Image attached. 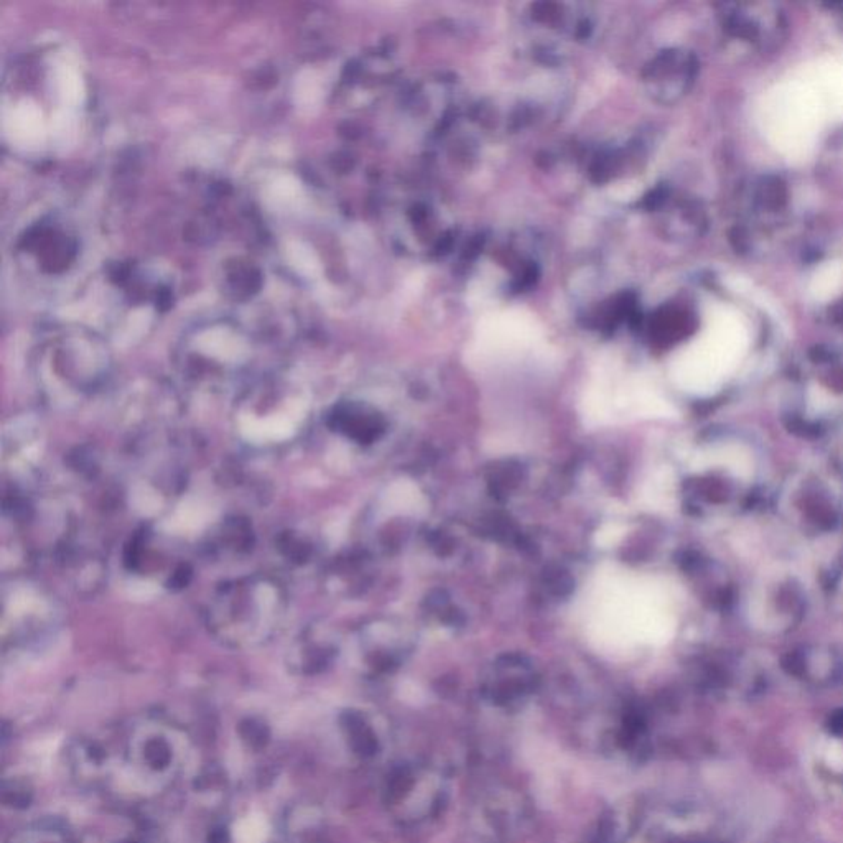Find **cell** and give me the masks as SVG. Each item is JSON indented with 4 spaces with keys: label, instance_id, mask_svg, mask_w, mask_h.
<instances>
[{
    "label": "cell",
    "instance_id": "obj_1",
    "mask_svg": "<svg viewBox=\"0 0 843 843\" xmlns=\"http://www.w3.org/2000/svg\"><path fill=\"white\" fill-rule=\"evenodd\" d=\"M289 592L270 574H246L211 590L203 606L208 633L229 649L249 651L270 643L284 628Z\"/></svg>",
    "mask_w": 843,
    "mask_h": 843
},
{
    "label": "cell",
    "instance_id": "obj_2",
    "mask_svg": "<svg viewBox=\"0 0 843 843\" xmlns=\"http://www.w3.org/2000/svg\"><path fill=\"white\" fill-rule=\"evenodd\" d=\"M36 361V382L45 402L71 409L95 396L111 376V358L91 338L60 340L48 344Z\"/></svg>",
    "mask_w": 843,
    "mask_h": 843
},
{
    "label": "cell",
    "instance_id": "obj_3",
    "mask_svg": "<svg viewBox=\"0 0 843 843\" xmlns=\"http://www.w3.org/2000/svg\"><path fill=\"white\" fill-rule=\"evenodd\" d=\"M748 346V328L740 315L732 310H718L710 320L706 333L674 362V378L684 391L710 396L736 370Z\"/></svg>",
    "mask_w": 843,
    "mask_h": 843
},
{
    "label": "cell",
    "instance_id": "obj_4",
    "mask_svg": "<svg viewBox=\"0 0 843 843\" xmlns=\"http://www.w3.org/2000/svg\"><path fill=\"white\" fill-rule=\"evenodd\" d=\"M757 117L766 140L791 162H804L814 154L827 122L818 99L796 76L766 91Z\"/></svg>",
    "mask_w": 843,
    "mask_h": 843
},
{
    "label": "cell",
    "instance_id": "obj_5",
    "mask_svg": "<svg viewBox=\"0 0 843 843\" xmlns=\"http://www.w3.org/2000/svg\"><path fill=\"white\" fill-rule=\"evenodd\" d=\"M183 751L180 735L172 726L138 723L126 741H114L111 779L119 776L137 791H158L180 771Z\"/></svg>",
    "mask_w": 843,
    "mask_h": 843
},
{
    "label": "cell",
    "instance_id": "obj_6",
    "mask_svg": "<svg viewBox=\"0 0 843 843\" xmlns=\"http://www.w3.org/2000/svg\"><path fill=\"white\" fill-rule=\"evenodd\" d=\"M594 626L600 633L643 641H665L674 633V618L661 592L653 585L623 584L603 590L594 608Z\"/></svg>",
    "mask_w": 843,
    "mask_h": 843
},
{
    "label": "cell",
    "instance_id": "obj_7",
    "mask_svg": "<svg viewBox=\"0 0 843 843\" xmlns=\"http://www.w3.org/2000/svg\"><path fill=\"white\" fill-rule=\"evenodd\" d=\"M63 611L45 586L25 577H12L2 590L4 653L42 645L60 629Z\"/></svg>",
    "mask_w": 843,
    "mask_h": 843
},
{
    "label": "cell",
    "instance_id": "obj_8",
    "mask_svg": "<svg viewBox=\"0 0 843 843\" xmlns=\"http://www.w3.org/2000/svg\"><path fill=\"white\" fill-rule=\"evenodd\" d=\"M818 106L826 114L827 121L843 119V53L828 55L807 63L797 75Z\"/></svg>",
    "mask_w": 843,
    "mask_h": 843
},
{
    "label": "cell",
    "instance_id": "obj_9",
    "mask_svg": "<svg viewBox=\"0 0 843 843\" xmlns=\"http://www.w3.org/2000/svg\"><path fill=\"white\" fill-rule=\"evenodd\" d=\"M327 663V645L320 639V633L315 628H305L300 636L295 637L292 647L289 649V665L293 671L310 675L319 672L320 667Z\"/></svg>",
    "mask_w": 843,
    "mask_h": 843
},
{
    "label": "cell",
    "instance_id": "obj_10",
    "mask_svg": "<svg viewBox=\"0 0 843 843\" xmlns=\"http://www.w3.org/2000/svg\"><path fill=\"white\" fill-rule=\"evenodd\" d=\"M843 292V264L832 260L818 267L810 279L809 293L814 300H834Z\"/></svg>",
    "mask_w": 843,
    "mask_h": 843
},
{
    "label": "cell",
    "instance_id": "obj_11",
    "mask_svg": "<svg viewBox=\"0 0 843 843\" xmlns=\"http://www.w3.org/2000/svg\"><path fill=\"white\" fill-rule=\"evenodd\" d=\"M252 539H254V533H252L249 523L239 517L229 519L226 524H223L218 535L219 545L226 547V551L233 552L249 551V547H252Z\"/></svg>",
    "mask_w": 843,
    "mask_h": 843
},
{
    "label": "cell",
    "instance_id": "obj_12",
    "mask_svg": "<svg viewBox=\"0 0 843 843\" xmlns=\"http://www.w3.org/2000/svg\"><path fill=\"white\" fill-rule=\"evenodd\" d=\"M712 460L716 465L726 466L733 474L740 478H748L753 470L751 455L748 450L741 445H722L712 452Z\"/></svg>",
    "mask_w": 843,
    "mask_h": 843
},
{
    "label": "cell",
    "instance_id": "obj_13",
    "mask_svg": "<svg viewBox=\"0 0 843 843\" xmlns=\"http://www.w3.org/2000/svg\"><path fill=\"white\" fill-rule=\"evenodd\" d=\"M10 843H76V840L61 827L36 826L18 832Z\"/></svg>",
    "mask_w": 843,
    "mask_h": 843
},
{
    "label": "cell",
    "instance_id": "obj_14",
    "mask_svg": "<svg viewBox=\"0 0 843 843\" xmlns=\"http://www.w3.org/2000/svg\"><path fill=\"white\" fill-rule=\"evenodd\" d=\"M279 551L285 559L293 564H305L310 559V543L295 533H282L279 537Z\"/></svg>",
    "mask_w": 843,
    "mask_h": 843
},
{
    "label": "cell",
    "instance_id": "obj_15",
    "mask_svg": "<svg viewBox=\"0 0 843 843\" xmlns=\"http://www.w3.org/2000/svg\"><path fill=\"white\" fill-rule=\"evenodd\" d=\"M812 394H816V396L810 397V404L816 405L818 411H822V407H827L828 402H830V401H828V396H827L824 391H820V389H814Z\"/></svg>",
    "mask_w": 843,
    "mask_h": 843
}]
</instances>
